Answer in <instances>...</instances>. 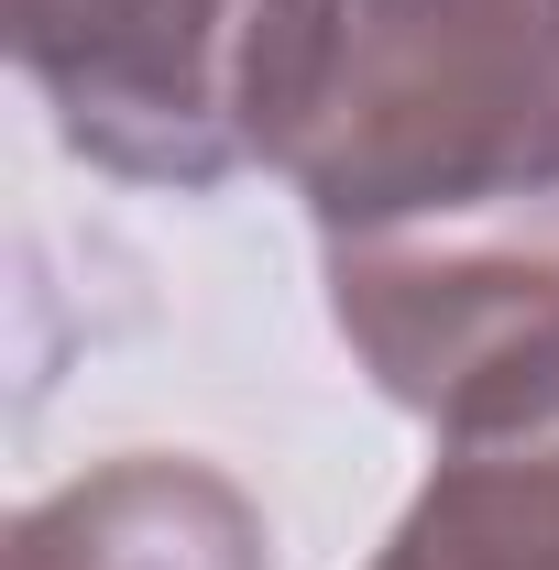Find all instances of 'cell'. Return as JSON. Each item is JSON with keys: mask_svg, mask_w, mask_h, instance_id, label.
Listing matches in <instances>:
<instances>
[{"mask_svg": "<svg viewBox=\"0 0 559 570\" xmlns=\"http://www.w3.org/2000/svg\"><path fill=\"white\" fill-rule=\"evenodd\" d=\"M330 0H110L56 67H33L67 154L133 187H219L275 165L285 99Z\"/></svg>", "mask_w": 559, "mask_h": 570, "instance_id": "cell-3", "label": "cell"}, {"mask_svg": "<svg viewBox=\"0 0 559 570\" xmlns=\"http://www.w3.org/2000/svg\"><path fill=\"white\" fill-rule=\"evenodd\" d=\"M373 570H559V428L439 450Z\"/></svg>", "mask_w": 559, "mask_h": 570, "instance_id": "cell-5", "label": "cell"}, {"mask_svg": "<svg viewBox=\"0 0 559 570\" xmlns=\"http://www.w3.org/2000/svg\"><path fill=\"white\" fill-rule=\"evenodd\" d=\"M0 11H11V67L33 77L45 56H67L77 33H88V22L110 11V0H0Z\"/></svg>", "mask_w": 559, "mask_h": 570, "instance_id": "cell-6", "label": "cell"}, {"mask_svg": "<svg viewBox=\"0 0 559 570\" xmlns=\"http://www.w3.org/2000/svg\"><path fill=\"white\" fill-rule=\"evenodd\" d=\"M264 549V504L187 450L88 461L11 527V570H275Z\"/></svg>", "mask_w": 559, "mask_h": 570, "instance_id": "cell-4", "label": "cell"}, {"mask_svg": "<svg viewBox=\"0 0 559 570\" xmlns=\"http://www.w3.org/2000/svg\"><path fill=\"white\" fill-rule=\"evenodd\" d=\"M275 176L318 242L559 187V0H330Z\"/></svg>", "mask_w": 559, "mask_h": 570, "instance_id": "cell-1", "label": "cell"}, {"mask_svg": "<svg viewBox=\"0 0 559 570\" xmlns=\"http://www.w3.org/2000/svg\"><path fill=\"white\" fill-rule=\"evenodd\" d=\"M318 264L351 362L439 428V450L559 428V187L341 230Z\"/></svg>", "mask_w": 559, "mask_h": 570, "instance_id": "cell-2", "label": "cell"}]
</instances>
